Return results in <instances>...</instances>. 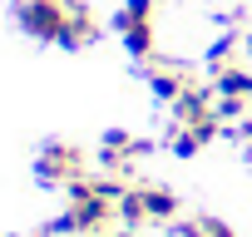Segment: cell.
<instances>
[{
  "instance_id": "obj_1",
  "label": "cell",
  "mask_w": 252,
  "mask_h": 237,
  "mask_svg": "<svg viewBox=\"0 0 252 237\" xmlns=\"http://www.w3.org/2000/svg\"><path fill=\"white\" fill-rule=\"evenodd\" d=\"M119 212V203L114 198H104L89 178H79V183H69V207H64V217L55 222L60 232H104V222Z\"/></svg>"
},
{
  "instance_id": "obj_2",
  "label": "cell",
  "mask_w": 252,
  "mask_h": 237,
  "mask_svg": "<svg viewBox=\"0 0 252 237\" xmlns=\"http://www.w3.org/2000/svg\"><path fill=\"white\" fill-rule=\"evenodd\" d=\"M25 35L45 40V45H60L64 40V25H69V0H20L15 5Z\"/></svg>"
},
{
  "instance_id": "obj_3",
  "label": "cell",
  "mask_w": 252,
  "mask_h": 237,
  "mask_svg": "<svg viewBox=\"0 0 252 237\" xmlns=\"http://www.w3.org/2000/svg\"><path fill=\"white\" fill-rule=\"evenodd\" d=\"M154 10H158V0H129V5L119 10V35L129 45V55H139V59H154V45H158Z\"/></svg>"
},
{
  "instance_id": "obj_4",
  "label": "cell",
  "mask_w": 252,
  "mask_h": 237,
  "mask_svg": "<svg viewBox=\"0 0 252 237\" xmlns=\"http://www.w3.org/2000/svg\"><path fill=\"white\" fill-rule=\"evenodd\" d=\"M35 173L45 183H79V178H89V163H84L79 144H45L35 158Z\"/></svg>"
},
{
  "instance_id": "obj_5",
  "label": "cell",
  "mask_w": 252,
  "mask_h": 237,
  "mask_svg": "<svg viewBox=\"0 0 252 237\" xmlns=\"http://www.w3.org/2000/svg\"><path fill=\"white\" fill-rule=\"evenodd\" d=\"M149 79H154V94H158V99H168V104H173V99H183V89H188V84H198L188 69H178V64H154V59H149Z\"/></svg>"
},
{
  "instance_id": "obj_6",
  "label": "cell",
  "mask_w": 252,
  "mask_h": 237,
  "mask_svg": "<svg viewBox=\"0 0 252 237\" xmlns=\"http://www.w3.org/2000/svg\"><path fill=\"white\" fill-rule=\"evenodd\" d=\"M134 193H139V203H144L149 222H168V217L178 212V198H173L168 188H158V183H134Z\"/></svg>"
},
{
  "instance_id": "obj_7",
  "label": "cell",
  "mask_w": 252,
  "mask_h": 237,
  "mask_svg": "<svg viewBox=\"0 0 252 237\" xmlns=\"http://www.w3.org/2000/svg\"><path fill=\"white\" fill-rule=\"evenodd\" d=\"M94 15H89V5L84 0H69V25H64V40L60 45H69V50H79V45H89L94 40Z\"/></svg>"
},
{
  "instance_id": "obj_8",
  "label": "cell",
  "mask_w": 252,
  "mask_h": 237,
  "mask_svg": "<svg viewBox=\"0 0 252 237\" xmlns=\"http://www.w3.org/2000/svg\"><path fill=\"white\" fill-rule=\"evenodd\" d=\"M213 89H218V94H242V99H252V74H247L237 59L213 64Z\"/></svg>"
},
{
  "instance_id": "obj_9",
  "label": "cell",
  "mask_w": 252,
  "mask_h": 237,
  "mask_svg": "<svg viewBox=\"0 0 252 237\" xmlns=\"http://www.w3.org/2000/svg\"><path fill=\"white\" fill-rule=\"evenodd\" d=\"M183 237H237V232L218 217H193V222H183Z\"/></svg>"
},
{
  "instance_id": "obj_10",
  "label": "cell",
  "mask_w": 252,
  "mask_h": 237,
  "mask_svg": "<svg viewBox=\"0 0 252 237\" xmlns=\"http://www.w3.org/2000/svg\"><path fill=\"white\" fill-rule=\"evenodd\" d=\"M242 109H247L242 94H218V118H242Z\"/></svg>"
},
{
  "instance_id": "obj_11",
  "label": "cell",
  "mask_w": 252,
  "mask_h": 237,
  "mask_svg": "<svg viewBox=\"0 0 252 237\" xmlns=\"http://www.w3.org/2000/svg\"><path fill=\"white\" fill-rule=\"evenodd\" d=\"M99 237H129V232H99Z\"/></svg>"
},
{
  "instance_id": "obj_12",
  "label": "cell",
  "mask_w": 252,
  "mask_h": 237,
  "mask_svg": "<svg viewBox=\"0 0 252 237\" xmlns=\"http://www.w3.org/2000/svg\"><path fill=\"white\" fill-rule=\"evenodd\" d=\"M247 158H252V139H247Z\"/></svg>"
},
{
  "instance_id": "obj_13",
  "label": "cell",
  "mask_w": 252,
  "mask_h": 237,
  "mask_svg": "<svg viewBox=\"0 0 252 237\" xmlns=\"http://www.w3.org/2000/svg\"><path fill=\"white\" fill-rule=\"evenodd\" d=\"M35 237H50V232H35Z\"/></svg>"
}]
</instances>
